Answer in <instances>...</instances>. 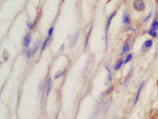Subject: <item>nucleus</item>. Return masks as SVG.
I'll use <instances>...</instances> for the list:
<instances>
[{
  "label": "nucleus",
  "instance_id": "obj_1",
  "mask_svg": "<svg viewBox=\"0 0 158 119\" xmlns=\"http://www.w3.org/2000/svg\"><path fill=\"white\" fill-rule=\"evenodd\" d=\"M39 47H40V41L38 40V39H37L36 42H35V45H34V47H33V48H29V50L25 52L26 57H28V58H31V57L34 56V55L36 54L37 52H38Z\"/></svg>",
  "mask_w": 158,
  "mask_h": 119
},
{
  "label": "nucleus",
  "instance_id": "obj_2",
  "mask_svg": "<svg viewBox=\"0 0 158 119\" xmlns=\"http://www.w3.org/2000/svg\"><path fill=\"white\" fill-rule=\"evenodd\" d=\"M133 6L137 12H142L146 8V4H144L143 0H134L133 2Z\"/></svg>",
  "mask_w": 158,
  "mask_h": 119
},
{
  "label": "nucleus",
  "instance_id": "obj_3",
  "mask_svg": "<svg viewBox=\"0 0 158 119\" xmlns=\"http://www.w3.org/2000/svg\"><path fill=\"white\" fill-rule=\"evenodd\" d=\"M79 33H80V31H76V32H75V34L72 35V37H71V40H70V48H73L75 45V43H76L77 39H78V37H79Z\"/></svg>",
  "mask_w": 158,
  "mask_h": 119
},
{
  "label": "nucleus",
  "instance_id": "obj_4",
  "mask_svg": "<svg viewBox=\"0 0 158 119\" xmlns=\"http://www.w3.org/2000/svg\"><path fill=\"white\" fill-rule=\"evenodd\" d=\"M31 34L30 33H26L23 37V47L24 48H30V43H31Z\"/></svg>",
  "mask_w": 158,
  "mask_h": 119
},
{
  "label": "nucleus",
  "instance_id": "obj_5",
  "mask_svg": "<svg viewBox=\"0 0 158 119\" xmlns=\"http://www.w3.org/2000/svg\"><path fill=\"white\" fill-rule=\"evenodd\" d=\"M122 23L126 26H130L131 25V18L128 15V13H124L123 16H122Z\"/></svg>",
  "mask_w": 158,
  "mask_h": 119
},
{
  "label": "nucleus",
  "instance_id": "obj_6",
  "mask_svg": "<svg viewBox=\"0 0 158 119\" xmlns=\"http://www.w3.org/2000/svg\"><path fill=\"white\" fill-rule=\"evenodd\" d=\"M152 45H153V40H152V39H148V40L144 41L143 47H142V51L149 50L150 48H152Z\"/></svg>",
  "mask_w": 158,
  "mask_h": 119
},
{
  "label": "nucleus",
  "instance_id": "obj_7",
  "mask_svg": "<svg viewBox=\"0 0 158 119\" xmlns=\"http://www.w3.org/2000/svg\"><path fill=\"white\" fill-rule=\"evenodd\" d=\"M143 85H144V82L140 83L139 89H138V91H137V94H136V98H135V100H134V104H136V103L138 102V99H139V97H140V93H141V90L143 89Z\"/></svg>",
  "mask_w": 158,
  "mask_h": 119
},
{
  "label": "nucleus",
  "instance_id": "obj_8",
  "mask_svg": "<svg viewBox=\"0 0 158 119\" xmlns=\"http://www.w3.org/2000/svg\"><path fill=\"white\" fill-rule=\"evenodd\" d=\"M116 15V11L115 12H113L112 14H111V16L109 17V19H108V22H106V34L108 33V31H109V28H110V25H111V21H112V19H113V17Z\"/></svg>",
  "mask_w": 158,
  "mask_h": 119
},
{
  "label": "nucleus",
  "instance_id": "obj_9",
  "mask_svg": "<svg viewBox=\"0 0 158 119\" xmlns=\"http://www.w3.org/2000/svg\"><path fill=\"white\" fill-rule=\"evenodd\" d=\"M130 51V43L126 42V45H124V47L122 48V51H121V55H126L128 54V52Z\"/></svg>",
  "mask_w": 158,
  "mask_h": 119
},
{
  "label": "nucleus",
  "instance_id": "obj_10",
  "mask_svg": "<svg viewBox=\"0 0 158 119\" xmlns=\"http://www.w3.org/2000/svg\"><path fill=\"white\" fill-rule=\"evenodd\" d=\"M123 64H124V60H122V59H120V60L118 61V62H117L116 64H115L114 70H115V71H118V70H119L120 68H121Z\"/></svg>",
  "mask_w": 158,
  "mask_h": 119
},
{
  "label": "nucleus",
  "instance_id": "obj_11",
  "mask_svg": "<svg viewBox=\"0 0 158 119\" xmlns=\"http://www.w3.org/2000/svg\"><path fill=\"white\" fill-rule=\"evenodd\" d=\"M66 69L61 70V71H59L58 73H56V74H55L54 78H55V79H58V78H60V77H62L64 74H66Z\"/></svg>",
  "mask_w": 158,
  "mask_h": 119
},
{
  "label": "nucleus",
  "instance_id": "obj_12",
  "mask_svg": "<svg viewBox=\"0 0 158 119\" xmlns=\"http://www.w3.org/2000/svg\"><path fill=\"white\" fill-rule=\"evenodd\" d=\"M151 28H152V30H155V31L158 30V18H155L154 20H153L152 25H151Z\"/></svg>",
  "mask_w": 158,
  "mask_h": 119
},
{
  "label": "nucleus",
  "instance_id": "obj_13",
  "mask_svg": "<svg viewBox=\"0 0 158 119\" xmlns=\"http://www.w3.org/2000/svg\"><path fill=\"white\" fill-rule=\"evenodd\" d=\"M50 37H48V38L45 39V40L42 42V45H41V52H43L44 50H45V48L48 47V45H49V41H50Z\"/></svg>",
  "mask_w": 158,
  "mask_h": 119
},
{
  "label": "nucleus",
  "instance_id": "obj_14",
  "mask_svg": "<svg viewBox=\"0 0 158 119\" xmlns=\"http://www.w3.org/2000/svg\"><path fill=\"white\" fill-rule=\"evenodd\" d=\"M132 58H133V54H132V53H130V54L126 55V59H124V64H126V63H129V62H130V61L132 60Z\"/></svg>",
  "mask_w": 158,
  "mask_h": 119
},
{
  "label": "nucleus",
  "instance_id": "obj_15",
  "mask_svg": "<svg viewBox=\"0 0 158 119\" xmlns=\"http://www.w3.org/2000/svg\"><path fill=\"white\" fill-rule=\"evenodd\" d=\"M106 71H108V80H106V83H109L111 81V79H112V77H111V72H110V69H109L108 64H106Z\"/></svg>",
  "mask_w": 158,
  "mask_h": 119
},
{
  "label": "nucleus",
  "instance_id": "obj_16",
  "mask_svg": "<svg viewBox=\"0 0 158 119\" xmlns=\"http://www.w3.org/2000/svg\"><path fill=\"white\" fill-rule=\"evenodd\" d=\"M149 35H151L152 37H157V31H155V30H152V28H150L149 30Z\"/></svg>",
  "mask_w": 158,
  "mask_h": 119
},
{
  "label": "nucleus",
  "instance_id": "obj_17",
  "mask_svg": "<svg viewBox=\"0 0 158 119\" xmlns=\"http://www.w3.org/2000/svg\"><path fill=\"white\" fill-rule=\"evenodd\" d=\"M53 32H54V26H51L50 28H49V32H48V37H52L53 35Z\"/></svg>",
  "mask_w": 158,
  "mask_h": 119
},
{
  "label": "nucleus",
  "instance_id": "obj_18",
  "mask_svg": "<svg viewBox=\"0 0 158 119\" xmlns=\"http://www.w3.org/2000/svg\"><path fill=\"white\" fill-rule=\"evenodd\" d=\"M26 25H28V28H29V30H33V28H34V23H33V22H30V21H29Z\"/></svg>",
  "mask_w": 158,
  "mask_h": 119
},
{
  "label": "nucleus",
  "instance_id": "obj_19",
  "mask_svg": "<svg viewBox=\"0 0 158 119\" xmlns=\"http://www.w3.org/2000/svg\"><path fill=\"white\" fill-rule=\"evenodd\" d=\"M151 17H152V12H150V13H149V15H148V16H146V18L143 19V22H146V21H148L149 19L151 18Z\"/></svg>",
  "mask_w": 158,
  "mask_h": 119
},
{
  "label": "nucleus",
  "instance_id": "obj_20",
  "mask_svg": "<svg viewBox=\"0 0 158 119\" xmlns=\"http://www.w3.org/2000/svg\"><path fill=\"white\" fill-rule=\"evenodd\" d=\"M3 58H4V60H8V52H4Z\"/></svg>",
  "mask_w": 158,
  "mask_h": 119
},
{
  "label": "nucleus",
  "instance_id": "obj_21",
  "mask_svg": "<svg viewBox=\"0 0 158 119\" xmlns=\"http://www.w3.org/2000/svg\"><path fill=\"white\" fill-rule=\"evenodd\" d=\"M112 89H113V88H110V89H109L108 91H106V92H104V93H103V95H108V93H110V92L112 91Z\"/></svg>",
  "mask_w": 158,
  "mask_h": 119
}]
</instances>
